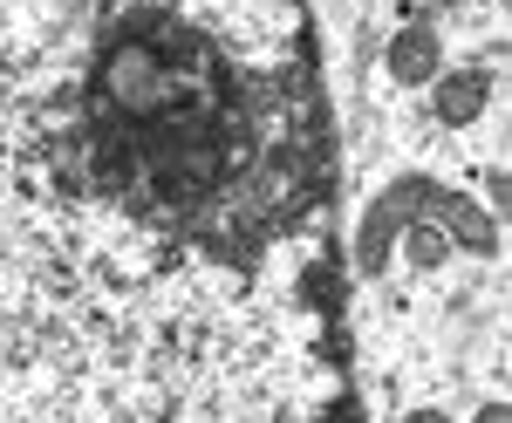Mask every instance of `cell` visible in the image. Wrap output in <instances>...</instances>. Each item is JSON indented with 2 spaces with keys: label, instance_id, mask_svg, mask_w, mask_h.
Returning <instances> with one entry per match:
<instances>
[{
  "label": "cell",
  "instance_id": "obj_1",
  "mask_svg": "<svg viewBox=\"0 0 512 423\" xmlns=\"http://www.w3.org/2000/svg\"><path fill=\"white\" fill-rule=\"evenodd\" d=\"M485 89H492V76L485 69H437L431 76V110L437 123H478V110H485Z\"/></svg>",
  "mask_w": 512,
  "mask_h": 423
},
{
  "label": "cell",
  "instance_id": "obj_2",
  "mask_svg": "<svg viewBox=\"0 0 512 423\" xmlns=\"http://www.w3.org/2000/svg\"><path fill=\"white\" fill-rule=\"evenodd\" d=\"M390 76L396 82H431L437 69H444V41H437V28L431 21H410V28H396L390 35Z\"/></svg>",
  "mask_w": 512,
  "mask_h": 423
},
{
  "label": "cell",
  "instance_id": "obj_3",
  "mask_svg": "<svg viewBox=\"0 0 512 423\" xmlns=\"http://www.w3.org/2000/svg\"><path fill=\"white\" fill-rule=\"evenodd\" d=\"M403 246H410L417 267H444V253H451V239L437 232V219H410V226H403Z\"/></svg>",
  "mask_w": 512,
  "mask_h": 423
},
{
  "label": "cell",
  "instance_id": "obj_4",
  "mask_svg": "<svg viewBox=\"0 0 512 423\" xmlns=\"http://www.w3.org/2000/svg\"><path fill=\"white\" fill-rule=\"evenodd\" d=\"M472 423H512V410L499 403V396H492V403H478V417H472Z\"/></svg>",
  "mask_w": 512,
  "mask_h": 423
},
{
  "label": "cell",
  "instance_id": "obj_5",
  "mask_svg": "<svg viewBox=\"0 0 512 423\" xmlns=\"http://www.w3.org/2000/svg\"><path fill=\"white\" fill-rule=\"evenodd\" d=\"M403 423H458V417H444V410H410Z\"/></svg>",
  "mask_w": 512,
  "mask_h": 423
}]
</instances>
